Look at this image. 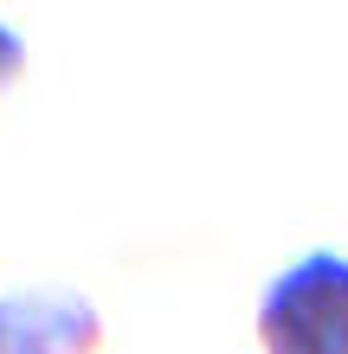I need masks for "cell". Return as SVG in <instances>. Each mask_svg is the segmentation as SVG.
Returning a JSON list of instances; mask_svg holds the SVG:
<instances>
[{"mask_svg": "<svg viewBox=\"0 0 348 354\" xmlns=\"http://www.w3.org/2000/svg\"><path fill=\"white\" fill-rule=\"evenodd\" d=\"M104 316L71 283H33L0 297V354H97Z\"/></svg>", "mask_w": 348, "mask_h": 354, "instance_id": "7a4b0ae2", "label": "cell"}, {"mask_svg": "<svg viewBox=\"0 0 348 354\" xmlns=\"http://www.w3.org/2000/svg\"><path fill=\"white\" fill-rule=\"evenodd\" d=\"M19 71H26V39H19L7 19H0V91H7Z\"/></svg>", "mask_w": 348, "mask_h": 354, "instance_id": "3957f363", "label": "cell"}, {"mask_svg": "<svg viewBox=\"0 0 348 354\" xmlns=\"http://www.w3.org/2000/svg\"><path fill=\"white\" fill-rule=\"evenodd\" d=\"M264 354H348V258L310 252L284 264L258 303Z\"/></svg>", "mask_w": 348, "mask_h": 354, "instance_id": "6da1fadb", "label": "cell"}]
</instances>
